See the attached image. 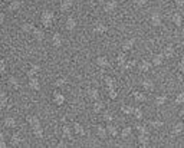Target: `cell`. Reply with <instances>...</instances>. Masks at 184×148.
I'll list each match as a JSON object with an SVG mask.
<instances>
[{"instance_id":"1","label":"cell","mask_w":184,"mask_h":148,"mask_svg":"<svg viewBox=\"0 0 184 148\" xmlns=\"http://www.w3.org/2000/svg\"><path fill=\"white\" fill-rule=\"evenodd\" d=\"M53 17H55V13L52 10H45L43 13H42V17H41L42 25L49 27L52 25V22H53Z\"/></svg>"},{"instance_id":"18","label":"cell","mask_w":184,"mask_h":148,"mask_svg":"<svg viewBox=\"0 0 184 148\" xmlns=\"http://www.w3.org/2000/svg\"><path fill=\"white\" fill-rule=\"evenodd\" d=\"M95 62H96V65L101 66V68H108L109 66V62H108V59H106L105 56H98Z\"/></svg>"},{"instance_id":"41","label":"cell","mask_w":184,"mask_h":148,"mask_svg":"<svg viewBox=\"0 0 184 148\" xmlns=\"http://www.w3.org/2000/svg\"><path fill=\"white\" fill-rule=\"evenodd\" d=\"M115 61H116V63H118L119 66H122V65H124V62L127 61V56H125V53H119L118 56H116V59H115Z\"/></svg>"},{"instance_id":"40","label":"cell","mask_w":184,"mask_h":148,"mask_svg":"<svg viewBox=\"0 0 184 148\" xmlns=\"http://www.w3.org/2000/svg\"><path fill=\"white\" fill-rule=\"evenodd\" d=\"M104 82H105V85L106 86H115V79L114 78H111V76H105L104 78Z\"/></svg>"},{"instance_id":"54","label":"cell","mask_w":184,"mask_h":148,"mask_svg":"<svg viewBox=\"0 0 184 148\" xmlns=\"http://www.w3.org/2000/svg\"><path fill=\"white\" fill-rule=\"evenodd\" d=\"M0 147H2V148L7 147V144H6V142H4V138H3V140H0Z\"/></svg>"},{"instance_id":"23","label":"cell","mask_w":184,"mask_h":148,"mask_svg":"<svg viewBox=\"0 0 184 148\" xmlns=\"http://www.w3.org/2000/svg\"><path fill=\"white\" fill-rule=\"evenodd\" d=\"M164 61V55L163 53H157L153 56V65H155V66H160L161 63H163Z\"/></svg>"},{"instance_id":"53","label":"cell","mask_w":184,"mask_h":148,"mask_svg":"<svg viewBox=\"0 0 184 148\" xmlns=\"http://www.w3.org/2000/svg\"><path fill=\"white\" fill-rule=\"evenodd\" d=\"M3 22H4V13L3 12H0V25L3 23Z\"/></svg>"},{"instance_id":"34","label":"cell","mask_w":184,"mask_h":148,"mask_svg":"<svg viewBox=\"0 0 184 148\" xmlns=\"http://www.w3.org/2000/svg\"><path fill=\"white\" fill-rule=\"evenodd\" d=\"M92 107H94V111H95V112H101L104 109V102L102 101H96V99H95V102H94V105H92Z\"/></svg>"},{"instance_id":"44","label":"cell","mask_w":184,"mask_h":148,"mask_svg":"<svg viewBox=\"0 0 184 148\" xmlns=\"http://www.w3.org/2000/svg\"><path fill=\"white\" fill-rule=\"evenodd\" d=\"M102 118H104V121L105 122H112L114 121V115L111 114V112H104Z\"/></svg>"},{"instance_id":"52","label":"cell","mask_w":184,"mask_h":148,"mask_svg":"<svg viewBox=\"0 0 184 148\" xmlns=\"http://www.w3.org/2000/svg\"><path fill=\"white\" fill-rule=\"evenodd\" d=\"M176 4H177V6L181 9V7H183V4H184V0H176Z\"/></svg>"},{"instance_id":"33","label":"cell","mask_w":184,"mask_h":148,"mask_svg":"<svg viewBox=\"0 0 184 148\" xmlns=\"http://www.w3.org/2000/svg\"><path fill=\"white\" fill-rule=\"evenodd\" d=\"M183 129H184V124L180 121V122H177V124H174L173 134H180V132H183Z\"/></svg>"},{"instance_id":"39","label":"cell","mask_w":184,"mask_h":148,"mask_svg":"<svg viewBox=\"0 0 184 148\" xmlns=\"http://www.w3.org/2000/svg\"><path fill=\"white\" fill-rule=\"evenodd\" d=\"M133 109H134V107H131V105H122L121 107V111L127 115H133Z\"/></svg>"},{"instance_id":"38","label":"cell","mask_w":184,"mask_h":148,"mask_svg":"<svg viewBox=\"0 0 184 148\" xmlns=\"http://www.w3.org/2000/svg\"><path fill=\"white\" fill-rule=\"evenodd\" d=\"M62 134H63V137H68L72 140V128L68 127V125H65V127L62 128Z\"/></svg>"},{"instance_id":"36","label":"cell","mask_w":184,"mask_h":148,"mask_svg":"<svg viewBox=\"0 0 184 148\" xmlns=\"http://www.w3.org/2000/svg\"><path fill=\"white\" fill-rule=\"evenodd\" d=\"M135 129L138 131V134H150V131H148V128H147L145 125L137 124V125H135Z\"/></svg>"},{"instance_id":"50","label":"cell","mask_w":184,"mask_h":148,"mask_svg":"<svg viewBox=\"0 0 184 148\" xmlns=\"http://www.w3.org/2000/svg\"><path fill=\"white\" fill-rule=\"evenodd\" d=\"M147 2H148V0H134V4H135V6H144Z\"/></svg>"},{"instance_id":"17","label":"cell","mask_w":184,"mask_h":148,"mask_svg":"<svg viewBox=\"0 0 184 148\" xmlns=\"http://www.w3.org/2000/svg\"><path fill=\"white\" fill-rule=\"evenodd\" d=\"M134 43H135V37H131V39L125 41V42H124V45H122V51L127 52V51H130V49H133Z\"/></svg>"},{"instance_id":"47","label":"cell","mask_w":184,"mask_h":148,"mask_svg":"<svg viewBox=\"0 0 184 148\" xmlns=\"http://www.w3.org/2000/svg\"><path fill=\"white\" fill-rule=\"evenodd\" d=\"M176 104L177 105H183L184 104V94L183 92H180V94L177 95V98H176Z\"/></svg>"},{"instance_id":"48","label":"cell","mask_w":184,"mask_h":148,"mask_svg":"<svg viewBox=\"0 0 184 148\" xmlns=\"http://www.w3.org/2000/svg\"><path fill=\"white\" fill-rule=\"evenodd\" d=\"M121 135H122V138L130 137V135H131V128L130 127H125L122 131H121Z\"/></svg>"},{"instance_id":"46","label":"cell","mask_w":184,"mask_h":148,"mask_svg":"<svg viewBox=\"0 0 184 148\" xmlns=\"http://www.w3.org/2000/svg\"><path fill=\"white\" fill-rule=\"evenodd\" d=\"M68 84V79H66V78H58V79H56V86H65V85Z\"/></svg>"},{"instance_id":"19","label":"cell","mask_w":184,"mask_h":148,"mask_svg":"<svg viewBox=\"0 0 184 148\" xmlns=\"http://www.w3.org/2000/svg\"><path fill=\"white\" fill-rule=\"evenodd\" d=\"M141 86H143L145 91H153L154 89V82L151 81V79H144V81L141 82Z\"/></svg>"},{"instance_id":"51","label":"cell","mask_w":184,"mask_h":148,"mask_svg":"<svg viewBox=\"0 0 184 148\" xmlns=\"http://www.w3.org/2000/svg\"><path fill=\"white\" fill-rule=\"evenodd\" d=\"M178 72H180V74H183V72H184V61H183V59L178 62Z\"/></svg>"},{"instance_id":"8","label":"cell","mask_w":184,"mask_h":148,"mask_svg":"<svg viewBox=\"0 0 184 148\" xmlns=\"http://www.w3.org/2000/svg\"><path fill=\"white\" fill-rule=\"evenodd\" d=\"M76 27V19L73 16H68V19H66V30L72 32L75 30Z\"/></svg>"},{"instance_id":"56","label":"cell","mask_w":184,"mask_h":148,"mask_svg":"<svg viewBox=\"0 0 184 148\" xmlns=\"http://www.w3.org/2000/svg\"><path fill=\"white\" fill-rule=\"evenodd\" d=\"M58 147H66V144H65V142H59Z\"/></svg>"},{"instance_id":"12","label":"cell","mask_w":184,"mask_h":148,"mask_svg":"<svg viewBox=\"0 0 184 148\" xmlns=\"http://www.w3.org/2000/svg\"><path fill=\"white\" fill-rule=\"evenodd\" d=\"M32 35H33V37L39 42H42L43 41V37H45V32L42 30V29H38V27H35L33 30H32Z\"/></svg>"},{"instance_id":"26","label":"cell","mask_w":184,"mask_h":148,"mask_svg":"<svg viewBox=\"0 0 184 148\" xmlns=\"http://www.w3.org/2000/svg\"><path fill=\"white\" fill-rule=\"evenodd\" d=\"M163 55H164V58H173V55H174V47H173V45H168V46H165V49H164Z\"/></svg>"},{"instance_id":"21","label":"cell","mask_w":184,"mask_h":148,"mask_svg":"<svg viewBox=\"0 0 184 148\" xmlns=\"http://www.w3.org/2000/svg\"><path fill=\"white\" fill-rule=\"evenodd\" d=\"M171 20H173V23L176 25V26H181V23H183V17H181L180 13H173L171 14Z\"/></svg>"},{"instance_id":"6","label":"cell","mask_w":184,"mask_h":148,"mask_svg":"<svg viewBox=\"0 0 184 148\" xmlns=\"http://www.w3.org/2000/svg\"><path fill=\"white\" fill-rule=\"evenodd\" d=\"M106 30H108V27H106V25L101 23V22L95 23V26H94V33H96V35H104Z\"/></svg>"},{"instance_id":"30","label":"cell","mask_w":184,"mask_h":148,"mask_svg":"<svg viewBox=\"0 0 184 148\" xmlns=\"http://www.w3.org/2000/svg\"><path fill=\"white\" fill-rule=\"evenodd\" d=\"M167 99H168L167 95H160V96L155 98V105H157V107H163V105L167 102Z\"/></svg>"},{"instance_id":"35","label":"cell","mask_w":184,"mask_h":148,"mask_svg":"<svg viewBox=\"0 0 184 148\" xmlns=\"http://www.w3.org/2000/svg\"><path fill=\"white\" fill-rule=\"evenodd\" d=\"M106 132H108L109 135H112V137H116V135H118V129H116V127H114V125H111V124L106 127Z\"/></svg>"},{"instance_id":"13","label":"cell","mask_w":184,"mask_h":148,"mask_svg":"<svg viewBox=\"0 0 184 148\" xmlns=\"http://www.w3.org/2000/svg\"><path fill=\"white\" fill-rule=\"evenodd\" d=\"M22 141H23V140H22V137L19 134H16V132L10 135V144L14 145V147H19V145L22 144Z\"/></svg>"},{"instance_id":"10","label":"cell","mask_w":184,"mask_h":148,"mask_svg":"<svg viewBox=\"0 0 184 148\" xmlns=\"http://www.w3.org/2000/svg\"><path fill=\"white\" fill-rule=\"evenodd\" d=\"M116 2H114V0H109V2H106L105 4H104V12H106V13H111V12H114L116 9Z\"/></svg>"},{"instance_id":"27","label":"cell","mask_w":184,"mask_h":148,"mask_svg":"<svg viewBox=\"0 0 184 148\" xmlns=\"http://www.w3.org/2000/svg\"><path fill=\"white\" fill-rule=\"evenodd\" d=\"M35 29V25L30 23V22H27V23H23L22 25V30L24 32V33H32V30Z\"/></svg>"},{"instance_id":"20","label":"cell","mask_w":184,"mask_h":148,"mask_svg":"<svg viewBox=\"0 0 184 148\" xmlns=\"http://www.w3.org/2000/svg\"><path fill=\"white\" fill-rule=\"evenodd\" d=\"M137 65V62L134 61V59H130V61H128V59H127L125 62H124V65L121 68H122L124 71H131V69H133L134 66H135Z\"/></svg>"},{"instance_id":"43","label":"cell","mask_w":184,"mask_h":148,"mask_svg":"<svg viewBox=\"0 0 184 148\" xmlns=\"http://www.w3.org/2000/svg\"><path fill=\"white\" fill-rule=\"evenodd\" d=\"M148 125L151 128H161L164 125V122L163 121H148Z\"/></svg>"},{"instance_id":"16","label":"cell","mask_w":184,"mask_h":148,"mask_svg":"<svg viewBox=\"0 0 184 148\" xmlns=\"http://www.w3.org/2000/svg\"><path fill=\"white\" fill-rule=\"evenodd\" d=\"M4 125H6L7 128H12V129H13V128H16L17 122L13 117H6L4 118Z\"/></svg>"},{"instance_id":"3","label":"cell","mask_w":184,"mask_h":148,"mask_svg":"<svg viewBox=\"0 0 184 148\" xmlns=\"http://www.w3.org/2000/svg\"><path fill=\"white\" fill-rule=\"evenodd\" d=\"M151 25H153L154 27H158L163 25V19H161V14L158 13V12H154V13L151 14Z\"/></svg>"},{"instance_id":"14","label":"cell","mask_w":184,"mask_h":148,"mask_svg":"<svg viewBox=\"0 0 184 148\" xmlns=\"http://www.w3.org/2000/svg\"><path fill=\"white\" fill-rule=\"evenodd\" d=\"M138 69H140V72H150L151 63L148 61H141L140 63H138Z\"/></svg>"},{"instance_id":"15","label":"cell","mask_w":184,"mask_h":148,"mask_svg":"<svg viewBox=\"0 0 184 148\" xmlns=\"http://www.w3.org/2000/svg\"><path fill=\"white\" fill-rule=\"evenodd\" d=\"M53 101L55 104L58 105V107H61V105H63V102H65V96L62 94H59V92H55L53 94Z\"/></svg>"},{"instance_id":"11","label":"cell","mask_w":184,"mask_h":148,"mask_svg":"<svg viewBox=\"0 0 184 148\" xmlns=\"http://www.w3.org/2000/svg\"><path fill=\"white\" fill-rule=\"evenodd\" d=\"M26 121L29 122V125H30L32 128L39 127V125H41V121H39V118H38V117H33V115H27V117H26Z\"/></svg>"},{"instance_id":"49","label":"cell","mask_w":184,"mask_h":148,"mask_svg":"<svg viewBox=\"0 0 184 148\" xmlns=\"http://www.w3.org/2000/svg\"><path fill=\"white\" fill-rule=\"evenodd\" d=\"M4 71H6V62L3 59H0V74H3Z\"/></svg>"},{"instance_id":"4","label":"cell","mask_w":184,"mask_h":148,"mask_svg":"<svg viewBox=\"0 0 184 148\" xmlns=\"http://www.w3.org/2000/svg\"><path fill=\"white\" fill-rule=\"evenodd\" d=\"M52 45H53L55 47H61L62 45H63V37H62V35L59 33H55L53 36H52Z\"/></svg>"},{"instance_id":"24","label":"cell","mask_w":184,"mask_h":148,"mask_svg":"<svg viewBox=\"0 0 184 148\" xmlns=\"http://www.w3.org/2000/svg\"><path fill=\"white\" fill-rule=\"evenodd\" d=\"M71 7H72V0H63L61 6H59V9H61V12H68Z\"/></svg>"},{"instance_id":"7","label":"cell","mask_w":184,"mask_h":148,"mask_svg":"<svg viewBox=\"0 0 184 148\" xmlns=\"http://www.w3.org/2000/svg\"><path fill=\"white\" fill-rule=\"evenodd\" d=\"M39 72H41V65L32 63V65H30V69L27 71V76H29V78H33V76H36Z\"/></svg>"},{"instance_id":"29","label":"cell","mask_w":184,"mask_h":148,"mask_svg":"<svg viewBox=\"0 0 184 148\" xmlns=\"http://www.w3.org/2000/svg\"><path fill=\"white\" fill-rule=\"evenodd\" d=\"M96 134H98L99 138H106V128H104L102 125H96Z\"/></svg>"},{"instance_id":"31","label":"cell","mask_w":184,"mask_h":148,"mask_svg":"<svg viewBox=\"0 0 184 148\" xmlns=\"http://www.w3.org/2000/svg\"><path fill=\"white\" fill-rule=\"evenodd\" d=\"M88 95H89V98H92V99H98L99 91L96 89L95 86H94V88H89V89H88Z\"/></svg>"},{"instance_id":"37","label":"cell","mask_w":184,"mask_h":148,"mask_svg":"<svg viewBox=\"0 0 184 148\" xmlns=\"http://www.w3.org/2000/svg\"><path fill=\"white\" fill-rule=\"evenodd\" d=\"M33 129V135L36 138H42L43 137V129H42V127L39 125V127H35V128H32Z\"/></svg>"},{"instance_id":"5","label":"cell","mask_w":184,"mask_h":148,"mask_svg":"<svg viewBox=\"0 0 184 148\" xmlns=\"http://www.w3.org/2000/svg\"><path fill=\"white\" fill-rule=\"evenodd\" d=\"M29 88L30 89H33V91H39L41 89V82H39V79L36 76H33V78H29Z\"/></svg>"},{"instance_id":"42","label":"cell","mask_w":184,"mask_h":148,"mask_svg":"<svg viewBox=\"0 0 184 148\" xmlns=\"http://www.w3.org/2000/svg\"><path fill=\"white\" fill-rule=\"evenodd\" d=\"M133 114H134V117H135L137 119H141V118H143V109H141V108H134Z\"/></svg>"},{"instance_id":"32","label":"cell","mask_w":184,"mask_h":148,"mask_svg":"<svg viewBox=\"0 0 184 148\" xmlns=\"http://www.w3.org/2000/svg\"><path fill=\"white\" fill-rule=\"evenodd\" d=\"M134 99H135L137 102H145L147 101V95L141 94V92H134Z\"/></svg>"},{"instance_id":"22","label":"cell","mask_w":184,"mask_h":148,"mask_svg":"<svg viewBox=\"0 0 184 148\" xmlns=\"http://www.w3.org/2000/svg\"><path fill=\"white\" fill-rule=\"evenodd\" d=\"M9 85H10L12 88H14V89H19L20 88V82H19V79H17L16 76H9Z\"/></svg>"},{"instance_id":"55","label":"cell","mask_w":184,"mask_h":148,"mask_svg":"<svg viewBox=\"0 0 184 148\" xmlns=\"http://www.w3.org/2000/svg\"><path fill=\"white\" fill-rule=\"evenodd\" d=\"M3 138H4V134H3V131L0 129V140H3Z\"/></svg>"},{"instance_id":"28","label":"cell","mask_w":184,"mask_h":148,"mask_svg":"<svg viewBox=\"0 0 184 148\" xmlns=\"http://www.w3.org/2000/svg\"><path fill=\"white\" fill-rule=\"evenodd\" d=\"M72 131H75L78 135H85V129H84V127H82L81 124H78V122H75V124H73Z\"/></svg>"},{"instance_id":"2","label":"cell","mask_w":184,"mask_h":148,"mask_svg":"<svg viewBox=\"0 0 184 148\" xmlns=\"http://www.w3.org/2000/svg\"><path fill=\"white\" fill-rule=\"evenodd\" d=\"M137 141L141 147H148L150 145V134H138Z\"/></svg>"},{"instance_id":"45","label":"cell","mask_w":184,"mask_h":148,"mask_svg":"<svg viewBox=\"0 0 184 148\" xmlns=\"http://www.w3.org/2000/svg\"><path fill=\"white\" fill-rule=\"evenodd\" d=\"M108 96L111 98V99H115V98H116L115 86H109V88H108Z\"/></svg>"},{"instance_id":"25","label":"cell","mask_w":184,"mask_h":148,"mask_svg":"<svg viewBox=\"0 0 184 148\" xmlns=\"http://www.w3.org/2000/svg\"><path fill=\"white\" fill-rule=\"evenodd\" d=\"M0 107H3V108L9 107V98H7V95L4 92L0 94Z\"/></svg>"},{"instance_id":"9","label":"cell","mask_w":184,"mask_h":148,"mask_svg":"<svg viewBox=\"0 0 184 148\" xmlns=\"http://www.w3.org/2000/svg\"><path fill=\"white\" fill-rule=\"evenodd\" d=\"M10 3H9V6H7V9L10 12H16V10H19L22 7V2L20 0H9Z\"/></svg>"}]
</instances>
